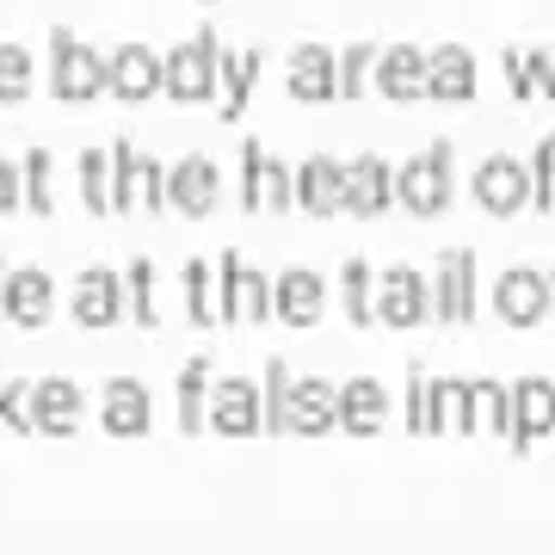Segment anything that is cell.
I'll use <instances>...</instances> for the list:
<instances>
[{"label": "cell", "instance_id": "6da1fadb", "mask_svg": "<svg viewBox=\"0 0 555 555\" xmlns=\"http://www.w3.org/2000/svg\"><path fill=\"white\" fill-rule=\"evenodd\" d=\"M426 284H433V315L451 321V327H469L481 309V291H476V254L469 247H444L438 254V266L426 272Z\"/></svg>", "mask_w": 555, "mask_h": 555}, {"label": "cell", "instance_id": "7a4b0ae2", "mask_svg": "<svg viewBox=\"0 0 555 555\" xmlns=\"http://www.w3.org/2000/svg\"><path fill=\"white\" fill-rule=\"evenodd\" d=\"M217 284H222V315L229 321H272V272H259L235 247L217 259Z\"/></svg>", "mask_w": 555, "mask_h": 555}, {"label": "cell", "instance_id": "3957f363", "mask_svg": "<svg viewBox=\"0 0 555 555\" xmlns=\"http://www.w3.org/2000/svg\"><path fill=\"white\" fill-rule=\"evenodd\" d=\"M433 315V284L420 266H383L377 272V327H420Z\"/></svg>", "mask_w": 555, "mask_h": 555}, {"label": "cell", "instance_id": "277c9868", "mask_svg": "<svg viewBox=\"0 0 555 555\" xmlns=\"http://www.w3.org/2000/svg\"><path fill=\"white\" fill-rule=\"evenodd\" d=\"M327 315V278L315 266H284L272 272V321L284 327H315Z\"/></svg>", "mask_w": 555, "mask_h": 555}, {"label": "cell", "instance_id": "5b68a950", "mask_svg": "<svg viewBox=\"0 0 555 555\" xmlns=\"http://www.w3.org/2000/svg\"><path fill=\"white\" fill-rule=\"evenodd\" d=\"M494 315L513 321V327L550 321V272L543 266H506L494 278Z\"/></svg>", "mask_w": 555, "mask_h": 555}, {"label": "cell", "instance_id": "8992f818", "mask_svg": "<svg viewBox=\"0 0 555 555\" xmlns=\"http://www.w3.org/2000/svg\"><path fill=\"white\" fill-rule=\"evenodd\" d=\"M68 309H75L80 327H118V321H130L124 272H112V266H87V272L75 278V297H68Z\"/></svg>", "mask_w": 555, "mask_h": 555}, {"label": "cell", "instance_id": "52a82bcc", "mask_svg": "<svg viewBox=\"0 0 555 555\" xmlns=\"http://www.w3.org/2000/svg\"><path fill=\"white\" fill-rule=\"evenodd\" d=\"M80 408H87V396H80L75 377H38V383H25V414H31V433L68 438L80 426Z\"/></svg>", "mask_w": 555, "mask_h": 555}, {"label": "cell", "instance_id": "ba28073f", "mask_svg": "<svg viewBox=\"0 0 555 555\" xmlns=\"http://www.w3.org/2000/svg\"><path fill=\"white\" fill-rule=\"evenodd\" d=\"M56 315V278L43 266H13L7 272V297H0V321L13 327H50Z\"/></svg>", "mask_w": 555, "mask_h": 555}, {"label": "cell", "instance_id": "9c48e42d", "mask_svg": "<svg viewBox=\"0 0 555 555\" xmlns=\"http://www.w3.org/2000/svg\"><path fill=\"white\" fill-rule=\"evenodd\" d=\"M210 426L229 438H254L266 433V408H259V383L254 377H217L210 383Z\"/></svg>", "mask_w": 555, "mask_h": 555}, {"label": "cell", "instance_id": "30bf717a", "mask_svg": "<svg viewBox=\"0 0 555 555\" xmlns=\"http://www.w3.org/2000/svg\"><path fill=\"white\" fill-rule=\"evenodd\" d=\"M100 420L112 438H142L155 433V396H149V383L137 377H112L100 389Z\"/></svg>", "mask_w": 555, "mask_h": 555}, {"label": "cell", "instance_id": "8fae6325", "mask_svg": "<svg viewBox=\"0 0 555 555\" xmlns=\"http://www.w3.org/2000/svg\"><path fill=\"white\" fill-rule=\"evenodd\" d=\"M543 433H555V377H518L513 383V451H531Z\"/></svg>", "mask_w": 555, "mask_h": 555}, {"label": "cell", "instance_id": "7c38bea8", "mask_svg": "<svg viewBox=\"0 0 555 555\" xmlns=\"http://www.w3.org/2000/svg\"><path fill=\"white\" fill-rule=\"evenodd\" d=\"M396 192L408 198V210H420V217H433V210H444L451 204V149H433V155H420L401 167Z\"/></svg>", "mask_w": 555, "mask_h": 555}, {"label": "cell", "instance_id": "4fadbf2b", "mask_svg": "<svg viewBox=\"0 0 555 555\" xmlns=\"http://www.w3.org/2000/svg\"><path fill=\"white\" fill-rule=\"evenodd\" d=\"M339 426V383L334 377H297L291 383V420H284V433H334Z\"/></svg>", "mask_w": 555, "mask_h": 555}, {"label": "cell", "instance_id": "5bb4252c", "mask_svg": "<svg viewBox=\"0 0 555 555\" xmlns=\"http://www.w3.org/2000/svg\"><path fill=\"white\" fill-rule=\"evenodd\" d=\"M241 198H247V210H284V204H297V179L259 149H247L241 155Z\"/></svg>", "mask_w": 555, "mask_h": 555}, {"label": "cell", "instance_id": "9a60e30c", "mask_svg": "<svg viewBox=\"0 0 555 555\" xmlns=\"http://www.w3.org/2000/svg\"><path fill=\"white\" fill-rule=\"evenodd\" d=\"M531 198V173L518 167V160H481L476 167V204L481 210H494V217H513L518 204Z\"/></svg>", "mask_w": 555, "mask_h": 555}, {"label": "cell", "instance_id": "2e32d148", "mask_svg": "<svg viewBox=\"0 0 555 555\" xmlns=\"http://www.w3.org/2000/svg\"><path fill=\"white\" fill-rule=\"evenodd\" d=\"M383 414H389V389H383L377 377H352L339 383V426L358 438L383 433Z\"/></svg>", "mask_w": 555, "mask_h": 555}, {"label": "cell", "instance_id": "e0dca14e", "mask_svg": "<svg viewBox=\"0 0 555 555\" xmlns=\"http://www.w3.org/2000/svg\"><path fill=\"white\" fill-rule=\"evenodd\" d=\"M179 284H185V315L198 321V327H222V284H217V259L192 254L185 259V272H179Z\"/></svg>", "mask_w": 555, "mask_h": 555}, {"label": "cell", "instance_id": "ac0fdd59", "mask_svg": "<svg viewBox=\"0 0 555 555\" xmlns=\"http://www.w3.org/2000/svg\"><path fill=\"white\" fill-rule=\"evenodd\" d=\"M217 185H222L217 167H210L204 155H192V160H179L173 173H167V204H179L185 217H204V210L217 204Z\"/></svg>", "mask_w": 555, "mask_h": 555}, {"label": "cell", "instance_id": "d6986e66", "mask_svg": "<svg viewBox=\"0 0 555 555\" xmlns=\"http://www.w3.org/2000/svg\"><path fill=\"white\" fill-rule=\"evenodd\" d=\"M297 204L302 210H315V217H334L339 204H346V167L327 160V155H315L297 173Z\"/></svg>", "mask_w": 555, "mask_h": 555}, {"label": "cell", "instance_id": "ffe728a7", "mask_svg": "<svg viewBox=\"0 0 555 555\" xmlns=\"http://www.w3.org/2000/svg\"><path fill=\"white\" fill-rule=\"evenodd\" d=\"M396 198V179H389V167H383L377 155H364L346 167V210H358V217H377L383 204Z\"/></svg>", "mask_w": 555, "mask_h": 555}, {"label": "cell", "instance_id": "44dd1931", "mask_svg": "<svg viewBox=\"0 0 555 555\" xmlns=\"http://www.w3.org/2000/svg\"><path fill=\"white\" fill-rule=\"evenodd\" d=\"M469 433H513V383L469 377Z\"/></svg>", "mask_w": 555, "mask_h": 555}, {"label": "cell", "instance_id": "7402d4cb", "mask_svg": "<svg viewBox=\"0 0 555 555\" xmlns=\"http://www.w3.org/2000/svg\"><path fill=\"white\" fill-rule=\"evenodd\" d=\"M210 383H217V364H210V352H198V358H185L179 364V433H198V420H204V408H210Z\"/></svg>", "mask_w": 555, "mask_h": 555}, {"label": "cell", "instance_id": "603a6c76", "mask_svg": "<svg viewBox=\"0 0 555 555\" xmlns=\"http://www.w3.org/2000/svg\"><path fill=\"white\" fill-rule=\"evenodd\" d=\"M339 297H346V321L377 327V266L352 254L346 266H339Z\"/></svg>", "mask_w": 555, "mask_h": 555}, {"label": "cell", "instance_id": "cb8c5ba5", "mask_svg": "<svg viewBox=\"0 0 555 555\" xmlns=\"http://www.w3.org/2000/svg\"><path fill=\"white\" fill-rule=\"evenodd\" d=\"M124 297H130V321H137L142 334H155L160 327V309H155V259L137 254L124 266Z\"/></svg>", "mask_w": 555, "mask_h": 555}, {"label": "cell", "instance_id": "d4e9b609", "mask_svg": "<svg viewBox=\"0 0 555 555\" xmlns=\"http://www.w3.org/2000/svg\"><path fill=\"white\" fill-rule=\"evenodd\" d=\"M433 433H469V377H433Z\"/></svg>", "mask_w": 555, "mask_h": 555}, {"label": "cell", "instance_id": "484cf974", "mask_svg": "<svg viewBox=\"0 0 555 555\" xmlns=\"http://www.w3.org/2000/svg\"><path fill=\"white\" fill-rule=\"evenodd\" d=\"M291 364L272 358L266 364V377H259V408H266V433H284V420H291Z\"/></svg>", "mask_w": 555, "mask_h": 555}, {"label": "cell", "instance_id": "4316f807", "mask_svg": "<svg viewBox=\"0 0 555 555\" xmlns=\"http://www.w3.org/2000/svg\"><path fill=\"white\" fill-rule=\"evenodd\" d=\"M408 433H433V377L426 371H408Z\"/></svg>", "mask_w": 555, "mask_h": 555}, {"label": "cell", "instance_id": "83f0119b", "mask_svg": "<svg viewBox=\"0 0 555 555\" xmlns=\"http://www.w3.org/2000/svg\"><path fill=\"white\" fill-rule=\"evenodd\" d=\"M0 433H31V414H25V383L0 371Z\"/></svg>", "mask_w": 555, "mask_h": 555}, {"label": "cell", "instance_id": "f1b7e54d", "mask_svg": "<svg viewBox=\"0 0 555 555\" xmlns=\"http://www.w3.org/2000/svg\"><path fill=\"white\" fill-rule=\"evenodd\" d=\"M80 185H87V210H112V167L100 155H80Z\"/></svg>", "mask_w": 555, "mask_h": 555}, {"label": "cell", "instance_id": "f546056e", "mask_svg": "<svg viewBox=\"0 0 555 555\" xmlns=\"http://www.w3.org/2000/svg\"><path fill=\"white\" fill-rule=\"evenodd\" d=\"M25 204H31L38 217H50V155L25 160Z\"/></svg>", "mask_w": 555, "mask_h": 555}, {"label": "cell", "instance_id": "4dcf8cb0", "mask_svg": "<svg viewBox=\"0 0 555 555\" xmlns=\"http://www.w3.org/2000/svg\"><path fill=\"white\" fill-rule=\"evenodd\" d=\"M531 198L543 204V210H550V204H555V137L543 142V155H537V173H531Z\"/></svg>", "mask_w": 555, "mask_h": 555}, {"label": "cell", "instance_id": "1f68e13d", "mask_svg": "<svg viewBox=\"0 0 555 555\" xmlns=\"http://www.w3.org/2000/svg\"><path fill=\"white\" fill-rule=\"evenodd\" d=\"M149 80H155V68H149V62H142L137 50H130V56L118 62V87H124V93H142Z\"/></svg>", "mask_w": 555, "mask_h": 555}, {"label": "cell", "instance_id": "d6a6232c", "mask_svg": "<svg viewBox=\"0 0 555 555\" xmlns=\"http://www.w3.org/2000/svg\"><path fill=\"white\" fill-rule=\"evenodd\" d=\"M20 204H25V173L0 160V210H20Z\"/></svg>", "mask_w": 555, "mask_h": 555}, {"label": "cell", "instance_id": "836d02e7", "mask_svg": "<svg viewBox=\"0 0 555 555\" xmlns=\"http://www.w3.org/2000/svg\"><path fill=\"white\" fill-rule=\"evenodd\" d=\"M87 80H93V62H87V56L62 62V87H68V93H87Z\"/></svg>", "mask_w": 555, "mask_h": 555}, {"label": "cell", "instance_id": "e575fe53", "mask_svg": "<svg viewBox=\"0 0 555 555\" xmlns=\"http://www.w3.org/2000/svg\"><path fill=\"white\" fill-rule=\"evenodd\" d=\"M20 75H25L20 56H0V93H20Z\"/></svg>", "mask_w": 555, "mask_h": 555}, {"label": "cell", "instance_id": "d590c367", "mask_svg": "<svg viewBox=\"0 0 555 555\" xmlns=\"http://www.w3.org/2000/svg\"><path fill=\"white\" fill-rule=\"evenodd\" d=\"M550 321H555V266H550Z\"/></svg>", "mask_w": 555, "mask_h": 555}, {"label": "cell", "instance_id": "8d00e7d4", "mask_svg": "<svg viewBox=\"0 0 555 555\" xmlns=\"http://www.w3.org/2000/svg\"><path fill=\"white\" fill-rule=\"evenodd\" d=\"M7 272H13V266H7V259H0V297H7Z\"/></svg>", "mask_w": 555, "mask_h": 555}]
</instances>
